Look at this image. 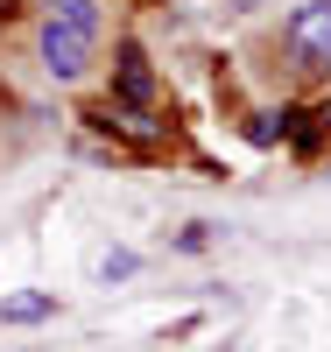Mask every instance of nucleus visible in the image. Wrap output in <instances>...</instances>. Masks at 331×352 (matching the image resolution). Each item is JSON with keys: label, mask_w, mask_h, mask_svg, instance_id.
<instances>
[{"label": "nucleus", "mask_w": 331, "mask_h": 352, "mask_svg": "<svg viewBox=\"0 0 331 352\" xmlns=\"http://www.w3.org/2000/svg\"><path fill=\"white\" fill-rule=\"evenodd\" d=\"M50 310H56L50 296H8V303H0V317H8V324H43Z\"/></svg>", "instance_id": "nucleus-3"}, {"label": "nucleus", "mask_w": 331, "mask_h": 352, "mask_svg": "<svg viewBox=\"0 0 331 352\" xmlns=\"http://www.w3.org/2000/svg\"><path fill=\"white\" fill-rule=\"evenodd\" d=\"M282 43H289V56H296V71H303V78H324V71H331V0L296 8L289 28H282Z\"/></svg>", "instance_id": "nucleus-2"}, {"label": "nucleus", "mask_w": 331, "mask_h": 352, "mask_svg": "<svg viewBox=\"0 0 331 352\" xmlns=\"http://www.w3.org/2000/svg\"><path fill=\"white\" fill-rule=\"evenodd\" d=\"M120 92H127V99H148V71H141V50H127V56H120Z\"/></svg>", "instance_id": "nucleus-5"}, {"label": "nucleus", "mask_w": 331, "mask_h": 352, "mask_svg": "<svg viewBox=\"0 0 331 352\" xmlns=\"http://www.w3.org/2000/svg\"><path fill=\"white\" fill-rule=\"evenodd\" d=\"M134 268H141V261H134L127 247H113V254H99V261H92V275H99V282H127Z\"/></svg>", "instance_id": "nucleus-4"}, {"label": "nucleus", "mask_w": 331, "mask_h": 352, "mask_svg": "<svg viewBox=\"0 0 331 352\" xmlns=\"http://www.w3.org/2000/svg\"><path fill=\"white\" fill-rule=\"evenodd\" d=\"M233 8H261V0H233Z\"/></svg>", "instance_id": "nucleus-6"}, {"label": "nucleus", "mask_w": 331, "mask_h": 352, "mask_svg": "<svg viewBox=\"0 0 331 352\" xmlns=\"http://www.w3.org/2000/svg\"><path fill=\"white\" fill-rule=\"evenodd\" d=\"M92 36H99V8L92 0H56V14L43 28V71L64 85L92 64Z\"/></svg>", "instance_id": "nucleus-1"}]
</instances>
